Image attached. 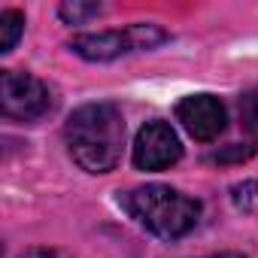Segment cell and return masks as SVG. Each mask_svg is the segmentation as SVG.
Segmentation results:
<instances>
[{
	"instance_id": "6da1fadb",
	"label": "cell",
	"mask_w": 258,
	"mask_h": 258,
	"mask_svg": "<svg viewBox=\"0 0 258 258\" xmlns=\"http://www.w3.org/2000/svg\"><path fill=\"white\" fill-rule=\"evenodd\" d=\"M64 143L76 167L85 173H112L121 161L124 115L109 100L76 106L64 121Z\"/></svg>"
},
{
	"instance_id": "7a4b0ae2",
	"label": "cell",
	"mask_w": 258,
	"mask_h": 258,
	"mask_svg": "<svg viewBox=\"0 0 258 258\" xmlns=\"http://www.w3.org/2000/svg\"><path fill=\"white\" fill-rule=\"evenodd\" d=\"M118 204L140 228H146L149 234L161 240H179L188 231H195L201 222V210H204L198 198H188L161 182L124 191Z\"/></svg>"
},
{
	"instance_id": "3957f363",
	"label": "cell",
	"mask_w": 258,
	"mask_h": 258,
	"mask_svg": "<svg viewBox=\"0 0 258 258\" xmlns=\"http://www.w3.org/2000/svg\"><path fill=\"white\" fill-rule=\"evenodd\" d=\"M167 43V31L158 25H127L121 31H97V34H79L67 43V49L85 61H115L121 55H131V52H149L155 46Z\"/></svg>"
},
{
	"instance_id": "277c9868",
	"label": "cell",
	"mask_w": 258,
	"mask_h": 258,
	"mask_svg": "<svg viewBox=\"0 0 258 258\" xmlns=\"http://www.w3.org/2000/svg\"><path fill=\"white\" fill-rule=\"evenodd\" d=\"M55 97L52 88L31 76V73H19V70H4L0 73V112L10 121H37L46 112H52Z\"/></svg>"
},
{
	"instance_id": "5b68a950",
	"label": "cell",
	"mask_w": 258,
	"mask_h": 258,
	"mask_svg": "<svg viewBox=\"0 0 258 258\" xmlns=\"http://www.w3.org/2000/svg\"><path fill=\"white\" fill-rule=\"evenodd\" d=\"M179 158H182V143L164 118H152L137 131L134 137V167L137 170H146V173L167 170Z\"/></svg>"
},
{
	"instance_id": "8992f818",
	"label": "cell",
	"mask_w": 258,
	"mask_h": 258,
	"mask_svg": "<svg viewBox=\"0 0 258 258\" xmlns=\"http://www.w3.org/2000/svg\"><path fill=\"white\" fill-rule=\"evenodd\" d=\"M176 121L198 143H213L228 127V109L216 94H188L176 103Z\"/></svg>"
},
{
	"instance_id": "52a82bcc",
	"label": "cell",
	"mask_w": 258,
	"mask_h": 258,
	"mask_svg": "<svg viewBox=\"0 0 258 258\" xmlns=\"http://www.w3.org/2000/svg\"><path fill=\"white\" fill-rule=\"evenodd\" d=\"M25 34V13L22 10H4L0 13V52H13L19 37Z\"/></svg>"
},
{
	"instance_id": "ba28073f",
	"label": "cell",
	"mask_w": 258,
	"mask_h": 258,
	"mask_svg": "<svg viewBox=\"0 0 258 258\" xmlns=\"http://www.w3.org/2000/svg\"><path fill=\"white\" fill-rule=\"evenodd\" d=\"M240 124L252 140V149H258V91H246L240 97Z\"/></svg>"
},
{
	"instance_id": "9c48e42d",
	"label": "cell",
	"mask_w": 258,
	"mask_h": 258,
	"mask_svg": "<svg viewBox=\"0 0 258 258\" xmlns=\"http://www.w3.org/2000/svg\"><path fill=\"white\" fill-rule=\"evenodd\" d=\"M58 16L67 22V25H85L88 19H94V16H100V7L97 4H61L58 7Z\"/></svg>"
},
{
	"instance_id": "30bf717a",
	"label": "cell",
	"mask_w": 258,
	"mask_h": 258,
	"mask_svg": "<svg viewBox=\"0 0 258 258\" xmlns=\"http://www.w3.org/2000/svg\"><path fill=\"white\" fill-rule=\"evenodd\" d=\"M204 258H243L240 252H213V255H204Z\"/></svg>"
}]
</instances>
